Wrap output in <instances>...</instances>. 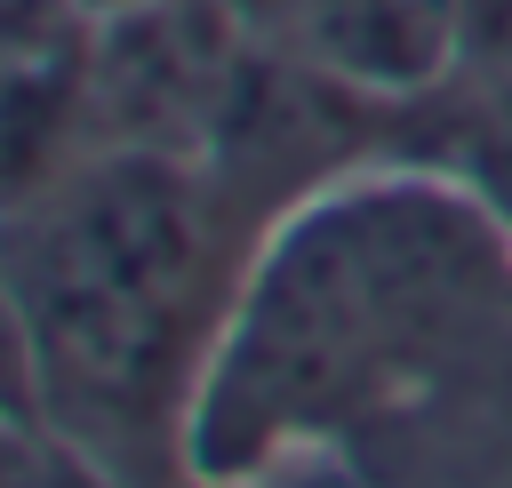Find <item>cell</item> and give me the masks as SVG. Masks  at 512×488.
<instances>
[{
    "label": "cell",
    "mask_w": 512,
    "mask_h": 488,
    "mask_svg": "<svg viewBox=\"0 0 512 488\" xmlns=\"http://www.w3.org/2000/svg\"><path fill=\"white\" fill-rule=\"evenodd\" d=\"M512 328V216L376 152L272 216L224 320L192 464L240 488L296 448H360Z\"/></svg>",
    "instance_id": "1"
},
{
    "label": "cell",
    "mask_w": 512,
    "mask_h": 488,
    "mask_svg": "<svg viewBox=\"0 0 512 488\" xmlns=\"http://www.w3.org/2000/svg\"><path fill=\"white\" fill-rule=\"evenodd\" d=\"M264 232L272 216L208 160L128 144L0 208V288L40 416L120 488H208L192 424Z\"/></svg>",
    "instance_id": "2"
},
{
    "label": "cell",
    "mask_w": 512,
    "mask_h": 488,
    "mask_svg": "<svg viewBox=\"0 0 512 488\" xmlns=\"http://www.w3.org/2000/svg\"><path fill=\"white\" fill-rule=\"evenodd\" d=\"M256 32L224 0H128L88 16L80 80H88V136L128 152H184L200 160L248 80Z\"/></svg>",
    "instance_id": "3"
},
{
    "label": "cell",
    "mask_w": 512,
    "mask_h": 488,
    "mask_svg": "<svg viewBox=\"0 0 512 488\" xmlns=\"http://www.w3.org/2000/svg\"><path fill=\"white\" fill-rule=\"evenodd\" d=\"M0 488H120L88 448H72L48 416L0 408Z\"/></svg>",
    "instance_id": "4"
},
{
    "label": "cell",
    "mask_w": 512,
    "mask_h": 488,
    "mask_svg": "<svg viewBox=\"0 0 512 488\" xmlns=\"http://www.w3.org/2000/svg\"><path fill=\"white\" fill-rule=\"evenodd\" d=\"M240 488H376V480L352 448H296V456H272L264 472H248Z\"/></svg>",
    "instance_id": "5"
},
{
    "label": "cell",
    "mask_w": 512,
    "mask_h": 488,
    "mask_svg": "<svg viewBox=\"0 0 512 488\" xmlns=\"http://www.w3.org/2000/svg\"><path fill=\"white\" fill-rule=\"evenodd\" d=\"M0 408L16 416H40V392H32V352H24V328H16V304L0 288Z\"/></svg>",
    "instance_id": "6"
},
{
    "label": "cell",
    "mask_w": 512,
    "mask_h": 488,
    "mask_svg": "<svg viewBox=\"0 0 512 488\" xmlns=\"http://www.w3.org/2000/svg\"><path fill=\"white\" fill-rule=\"evenodd\" d=\"M80 16H112V8H128V0H72Z\"/></svg>",
    "instance_id": "7"
}]
</instances>
